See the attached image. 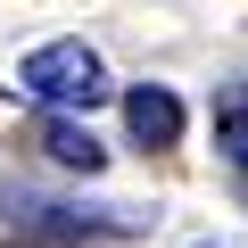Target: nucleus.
I'll return each mask as SVG.
<instances>
[{"label":"nucleus","mask_w":248,"mask_h":248,"mask_svg":"<svg viewBox=\"0 0 248 248\" xmlns=\"http://www.w3.org/2000/svg\"><path fill=\"white\" fill-rule=\"evenodd\" d=\"M17 91L25 99H42V108H99L108 99V66H99V50L91 42H42V50H25V66H17Z\"/></svg>","instance_id":"nucleus-1"},{"label":"nucleus","mask_w":248,"mask_h":248,"mask_svg":"<svg viewBox=\"0 0 248 248\" xmlns=\"http://www.w3.org/2000/svg\"><path fill=\"white\" fill-rule=\"evenodd\" d=\"M33 149H42L50 166H66V174H99V166H108V149L75 124V108H42V116H33Z\"/></svg>","instance_id":"nucleus-2"},{"label":"nucleus","mask_w":248,"mask_h":248,"mask_svg":"<svg viewBox=\"0 0 248 248\" xmlns=\"http://www.w3.org/2000/svg\"><path fill=\"white\" fill-rule=\"evenodd\" d=\"M124 124H133L141 149H174L182 141V99L166 83H133V91H124Z\"/></svg>","instance_id":"nucleus-3"},{"label":"nucleus","mask_w":248,"mask_h":248,"mask_svg":"<svg viewBox=\"0 0 248 248\" xmlns=\"http://www.w3.org/2000/svg\"><path fill=\"white\" fill-rule=\"evenodd\" d=\"M215 149L248 174V91H223L215 99Z\"/></svg>","instance_id":"nucleus-4"}]
</instances>
